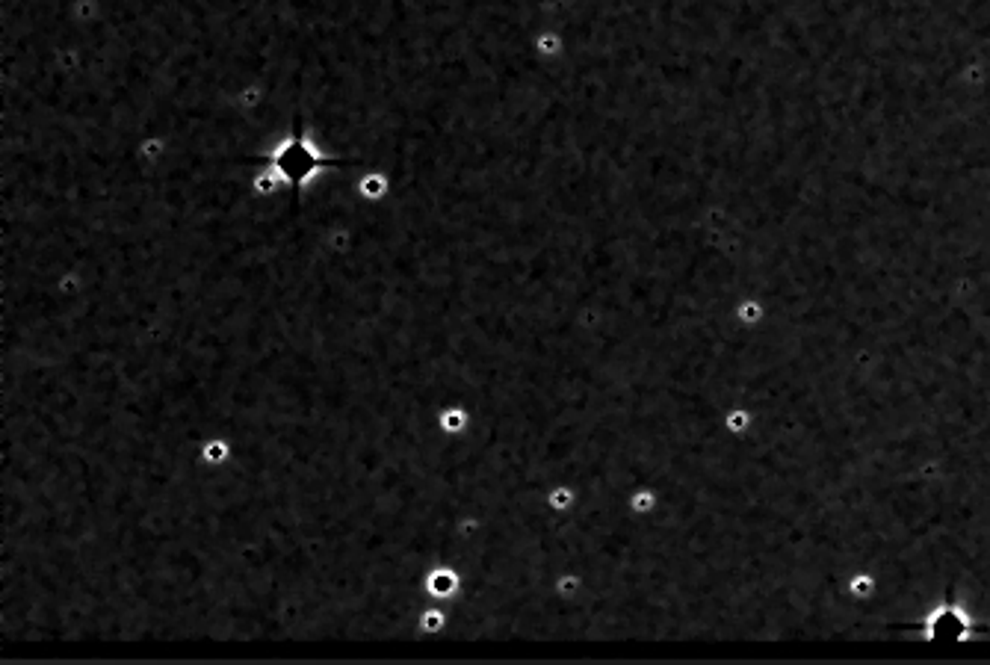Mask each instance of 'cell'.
I'll use <instances>...</instances> for the list:
<instances>
[{
  "label": "cell",
  "mask_w": 990,
  "mask_h": 665,
  "mask_svg": "<svg viewBox=\"0 0 990 665\" xmlns=\"http://www.w3.org/2000/svg\"><path fill=\"white\" fill-rule=\"evenodd\" d=\"M231 459H234V441H231L228 435H210V438L201 441L198 465H205L210 470H219V468H225Z\"/></svg>",
  "instance_id": "7a4b0ae2"
},
{
  "label": "cell",
  "mask_w": 990,
  "mask_h": 665,
  "mask_svg": "<svg viewBox=\"0 0 990 665\" xmlns=\"http://www.w3.org/2000/svg\"><path fill=\"white\" fill-rule=\"evenodd\" d=\"M246 160L251 166L264 163V169H269V172L281 180V187L287 189L296 205L308 196V189L314 187L320 178H326L329 172L364 166L361 154H352V151L337 154V151L322 148L320 139L311 134V122L302 109H290L287 113L285 136H276L272 145L246 151Z\"/></svg>",
  "instance_id": "6da1fadb"
}]
</instances>
